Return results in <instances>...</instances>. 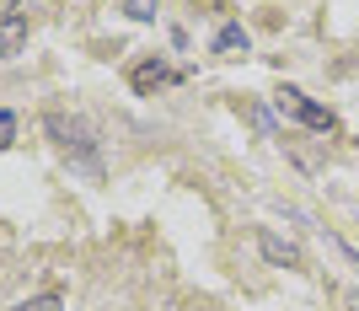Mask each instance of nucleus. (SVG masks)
<instances>
[{
  "mask_svg": "<svg viewBox=\"0 0 359 311\" xmlns=\"http://www.w3.org/2000/svg\"><path fill=\"white\" fill-rule=\"evenodd\" d=\"M48 134H54V145L65 150V156H75V161L86 166L91 178L102 172V161H97V145H91V129L81 119H65V113H48Z\"/></svg>",
  "mask_w": 359,
  "mask_h": 311,
  "instance_id": "1",
  "label": "nucleus"
},
{
  "mask_svg": "<svg viewBox=\"0 0 359 311\" xmlns=\"http://www.w3.org/2000/svg\"><path fill=\"white\" fill-rule=\"evenodd\" d=\"M279 113H295L300 124H311V129H322V134H332L338 129V119H332V107H316L306 91H295V86H285L279 91Z\"/></svg>",
  "mask_w": 359,
  "mask_h": 311,
  "instance_id": "2",
  "label": "nucleus"
},
{
  "mask_svg": "<svg viewBox=\"0 0 359 311\" xmlns=\"http://www.w3.org/2000/svg\"><path fill=\"white\" fill-rule=\"evenodd\" d=\"M257 247H263V258H269V263H290V268H300V247H295V241L273 237V231H257Z\"/></svg>",
  "mask_w": 359,
  "mask_h": 311,
  "instance_id": "3",
  "label": "nucleus"
},
{
  "mask_svg": "<svg viewBox=\"0 0 359 311\" xmlns=\"http://www.w3.org/2000/svg\"><path fill=\"white\" fill-rule=\"evenodd\" d=\"M22 44H27V22L22 16H0V60H11V54H22Z\"/></svg>",
  "mask_w": 359,
  "mask_h": 311,
  "instance_id": "4",
  "label": "nucleus"
},
{
  "mask_svg": "<svg viewBox=\"0 0 359 311\" xmlns=\"http://www.w3.org/2000/svg\"><path fill=\"white\" fill-rule=\"evenodd\" d=\"M172 81H177V70H172V65H140V70H135V86H140V91L172 86Z\"/></svg>",
  "mask_w": 359,
  "mask_h": 311,
  "instance_id": "5",
  "label": "nucleus"
},
{
  "mask_svg": "<svg viewBox=\"0 0 359 311\" xmlns=\"http://www.w3.org/2000/svg\"><path fill=\"white\" fill-rule=\"evenodd\" d=\"M215 54H247V32H241V22H225L220 27V38H215Z\"/></svg>",
  "mask_w": 359,
  "mask_h": 311,
  "instance_id": "6",
  "label": "nucleus"
},
{
  "mask_svg": "<svg viewBox=\"0 0 359 311\" xmlns=\"http://www.w3.org/2000/svg\"><path fill=\"white\" fill-rule=\"evenodd\" d=\"M156 6H161V0H129L123 11L135 16V22H150V16H156Z\"/></svg>",
  "mask_w": 359,
  "mask_h": 311,
  "instance_id": "7",
  "label": "nucleus"
},
{
  "mask_svg": "<svg viewBox=\"0 0 359 311\" xmlns=\"http://www.w3.org/2000/svg\"><path fill=\"white\" fill-rule=\"evenodd\" d=\"M16 311H60V296H32V300H22Z\"/></svg>",
  "mask_w": 359,
  "mask_h": 311,
  "instance_id": "8",
  "label": "nucleus"
},
{
  "mask_svg": "<svg viewBox=\"0 0 359 311\" xmlns=\"http://www.w3.org/2000/svg\"><path fill=\"white\" fill-rule=\"evenodd\" d=\"M11 140H16V119H11V113H0V145H11Z\"/></svg>",
  "mask_w": 359,
  "mask_h": 311,
  "instance_id": "9",
  "label": "nucleus"
},
{
  "mask_svg": "<svg viewBox=\"0 0 359 311\" xmlns=\"http://www.w3.org/2000/svg\"><path fill=\"white\" fill-rule=\"evenodd\" d=\"M348 311H359V290H348Z\"/></svg>",
  "mask_w": 359,
  "mask_h": 311,
  "instance_id": "10",
  "label": "nucleus"
}]
</instances>
